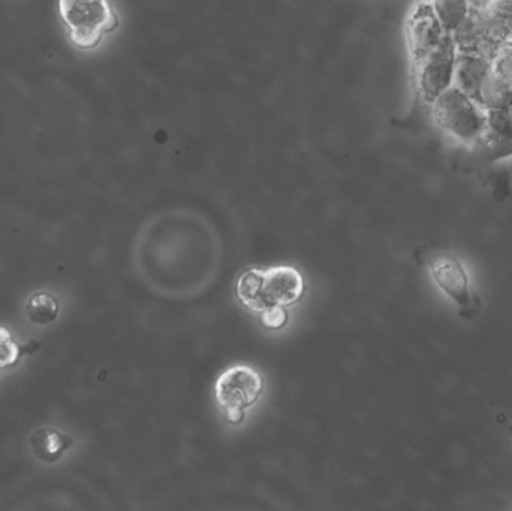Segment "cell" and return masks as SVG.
Masks as SVG:
<instances>
[{"label": "cell", "instance_id": "cell-12", "mask_svg": "<svg viewBox=\"0 0 512 511\" xmlns=\"http://www.w3.org/2000/svg\"><path fill=\"white\" fill-rule=\"evenodd\" d=\"M492 74L505 86L512 87V39L502 42L490 56Z\"/></svg>", "mask_w": 512, "mask_h": 511}, {"label": "cell", "instance_id": "cell-5", "mask_svg": "<svg viewBox=\"0 0 512 511\" xmlns=\"http://www.w3.org/2000/svg\"><path fill=\"white\" fill-rule=\"evenodd\" d=\"M427 266L442 291L460 306V315L472 318L480 312V300L472 293L468 275L459 258L450 251L438 249L427 255Z\"/></svg>", "mask_w": 512, "mask_h": 511}, {"label": "cell", "instance_id": "cell-8", "mask_svg": "<svg viewBox=\"0 0 512 511\" xmlns=\"http://www.w3.org/2000/svg\"><path fill=\"white\" fill-rule=\"evenodd\" d=\"M490 74V59L477 53L457 51L454 84L477 102L478 93Z\"/></svg>", "mask_w": 512, "mask_h": 511}, {"label": "cell", "instance_id": "cell-13", "mask_svg": "<svg viewBox=\"0 0 512 511\" xmlns=\"http://www.w3.org/2000/svg\"><path fill=\"white\" fill-rule=\"evenodd\" d=\"M18 354H20V350L12 341L8 330L0 329V369L14 365L17 362Z\"/></svg>", "mask_w": 512, "mask_h": 511}, {"label": "cell", "instance_id": "cell-7", "mask_svg": "<svg viewBox=\"0 0 512 511\" xmlns=\"http://www.w3.org/2000/svg\"><path fill=\"white\" fill-rule=\"evenodd\" d=\"M478 153L486 161L496 162L512 156V113L507 108L486 111V128L478 138Z\"/></svg>", "mask_w": 512, "mask_h": 511}, {"label": "cell", "instance_id": "cell-1", "mask_svg": "<svg viewBox=\"0 0 512 511\" xmlns=\"http://www.w3.org/2000/svg\"><path fill=\"white\" fill-rule=\"evenodd\" d=\"M236 291L245 308L261 315L297 303L304 293V279L295 267L252 269L240 276Z\"/></svg>", "mask_w": 512, "mask_h": 511}, {"label": "cell", "instance_id": "cell-10", "mask_svg": "<svg viewBox=\"0 0 512 511\" xmlns=\"http://www.w3.org/2000/svg\"><path fill=\"white\" fill-rule=\"evenodd\" d=\"M445 30L456 32L471 14V0H429Z\"/></svg>", "mask_w": 512, "mask_h": 511}, {"label": "cell", "instance_id": "cell-2", "mask_svg": "<svg viewBox=\"0 0 512 511\" xmlns=\"http://www.w3.org/2000/svg\"><path fill=\"white\" fill-rule=\"evenodd\" d=\"M59 14L69 39L81 50H92L119 27L110 0H59Z\"/></svg>", "mask_w": 512, "mask_h": 511}, {"label": "cell", "instance_id": "cell-14", "mask_svg": "<svg viewBox=\"0 0 512 511\" xmlns=\"http://www.w3.org/2000/svg\"><path fill=\"white\" fill-rule=\"evenodd\" d=\"M286 320H288V314L285 308H274L261 314L262 324L268 329H280L285 326Z\"/></svg>", "mask_w": 512, "mask_h": 511}, {"label": "cell", "instance_id": "cell-9", "mask_svg": "<svg viewBox=\"0 0 512 511\" xmlns=\"http://www.w3.org/2000/svg\"><path fill=\"white\" fill-rule=\"evenodd\" d=\"M72 443H74L72 438L51 428L39 429L30 438V446H32L36 458L47 462V464L59 461L65 455L66 450L72 446Z\"/></svg>", "mask_w": 512, "mask_h": 511}, {"label": "cell", "instance_id": "cell-3", "mask_svg": "<svg viewBox=\"0 0 512 511\" xmlns=\"http://www.w3.org/2000/svg\"><path fill=\"white\" fill-rule=\"evenodd\" d=\"M436 125L463 143H477L486 128V110L456 84L448 87L430 104Z\"/></svg>", "mask_w": 512, "mask_h": 511}, {"label": "cell", "instance_id": "cell-4", "mask_svg": "<svg viewBox=\"0 0 512 511\" xmlns=\"http://www.w3.org/2000/svg\"><path fill=\"white\" fill-rule=\"evenodd\" d=\"M261 375L251 366L239 365L228 368L216 381V399L227 420L233 425L242 422L245 410L258 401L262 393Z\"/></svg>", "mask_w": 512, "mask_h": 511}, {"label": "cell", "instance_id": "cell-11", "mask_svg": "<svg viewBox=\"0 0 512 511\" xmlns=\"http://www.w3.org/2000/svg\"><path fill=\"white\" fill-rule=\"evenodd\" d=\"M27 317L33 324H50L56 321L60 311V303L53 294L36 293L27 300Z\"/></svg>", "mask_w": 512, "mask_h": 511}, {"label": "cell", "instance_id": "cell-6", "mask_svg": "<svg viewBox=\"0 0 512 511\" xmlns=\"http://www.w3.org/2000/svg\"><path fill=\"white\" fill-rule=\"evenodd\" d=\"M457 51L454 36L450 35L438 50L412 68L415 92L421 101L430 105L448 87L453 86Z\"/></svg>", "mask_w": 512, "mask_h": 511}]
</instances>
